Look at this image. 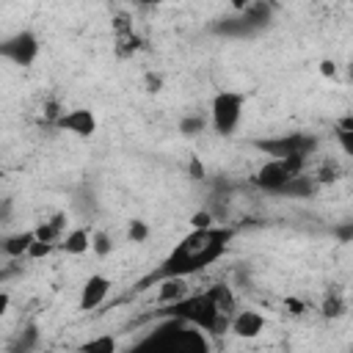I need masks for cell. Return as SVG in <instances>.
<instances>
[{
    "label": "cell",
    "mask_w": 353,
    "mask_h": 353,
    "mask_svg": "<svg viewBox=\"0 0 353 353\" xmlns=\"http://www.w3.org/2000/svg\"><path fill=\"white\" fill-rule=\"evenodd\" d=\"M232 237H234V229H232V226L190 229V232L168 251V256L160 262L157 276H160V279H165V276L190 279V276L201 273L204 268L215 265V262L226 254Z\"/></svg>",
    "instance_id": "1"
},
{
    "label": "cell",
    "mask_w": 353,
    "mask_h": 353,
    "mask_svg": "<svg viewBox=\"0 0 353 353\" xmlns=\"http://www.w3.org/2000/svg\"><path fill=\"white\" fill-rule=\"evenodd\" d=\"M138 353H212V347L201 328L171 317L138 347Z\"/></svg>",
    "instance_id": "2"
},
{
    "label": "cell",
    "mask_w": 353,
    "mask_h": 353,
    "mask_svg": "<svg viewBox=\"0 0 353 353\" xmlns=\"http://www.w3.org/2000/svg\"><path fill=\"white\" fill-rule=\"evenodd\" d=\"M171 317L174 320H182L188 325H196V328H201L204 334H212V336L229 334V325H232V320H226L215 309V303L210 301L207 290L190 292L185 301H179L176 306H171Z\"/></svg>",
    "instance_id": "3"
},
{
    "label": "cell",
    "mask_w": 353,
    "mask_h": 353,
    "mask_svg": "<svg viewBox=\"0 0 353 353\" xmlns=\"http://www.w3.org/2000/svg\"><path fill=\"white\" fill-rule=\"evenodd\" d=\"M303 168H306V160L303 157H290V160H276V157H268L251 176V182L265 190V193H281V190H290V185L303 176Z\"/></svg>",
    "instance_id": "4"
},
{
    "label": "cell",
    "mask_w": 353,
    "mask_h": 353,
    "mask_svg": "<svg viewBox=\"0 0 353 353\" xmlns=\"http://www.w3.org/2000/svg\"><path fill=\"white\" fill-rule=\"evenodd\" d=\"M243 110H245V94L243 91H218L210 99V127L229 138L237 132L240 121H243Z\"/></svg>",
    "instance_id": "5"
},
{
    "label": "cell",
    "mask_w": 353,
    "mask_h": 353,
    "mask_svg": "<svg viewBox=\"0 0 353 353\" xmlns=\"http://www.w3.org/2000/svg\"><path fill=\"white\" fill-rule=\"evenodd\" d=\"M55 127L61 132H69L74 138H91L97 130H99V119L91 108H72V110H63L61 119L55 121Z\"/></svg>",
    "instance_id": "6"
},
{
    "label": "cell",
    "mask_w": 353,
    "mask_h": 353,
    "mask_svg": "<svg viewBox=\"0 0 353 353\" xmlns=\"http://www.w3.org/2000/svg\"><path fill=\"white\" fill-rule=\"evenodd\" d=\"M113 281L105 273H88V279L80 287V298H77V309L80 312H94L97 306L105 303V298L110 295Z\"/></svg>",
    "instance_id": "7"
},
{
    "label": "cell",
    "mask_w": 353,
    "mask_h": 353,
    "mask_svg": "<svg viewBox=\"0 0 353 353\" xmlns=\"http://www.w3.org/2000/svg\"><path fill=\"white\" fill-rule=\"evenodd\" d=\"M265 328H268V317L259 309H240L232 317V325H229V331L237 339H256Z\"/></svg>",
    "instance_id": "8"
},
{
    "label": "cell",
    "mask_w": 353,
    "mask_h": 353,
    "mask_svg": "<svg viewBox=\"0 0 353 353\" xmlns=\"http://www.w3.org/2000/svg\"><path fill=\"white\" fill-rule=\"evenodd\" d=\"M66 226H69V212H66V210H58V212H52L47 221H39V223L33 226V232H36V240H44V243L61 245L63 234L69 232Z\"/></svg>",
    "instance_id": "9"
},
{
    "label": "cell",
    "mask_w": 353,
    "mask_h": 353,
    "mask_svg": "<svg viewBox=\"0 0 353 353\" xmlns=\"http://www.w3.org/2000/svg\"><path fill=\"white\" fill-rule=\"evenodd\" d=\"M91 243H94V229H88V226H74V229H69V232L63 234L58 251H63L66 256H83V254L91 251Z\"/></svg>",
    "instance_id": "10"
},
{
    "label": "cell",
    "mask_w": 353,
    "mask_h": 353,
    "mask_svg": "<svg viewBox=\"0 0 353 353\" xmlns=\"http://www.w3.org/2000/svg\"><path fill=\"white\" fill-rule=\"evenodd\" d=\"M188 295H190V284H188V279H182V276H165V279H160V284H157V301L165 303V306H176V303L185 301Z\"/></svg>",
    "instance_id": "11"
},
{
    "label": "cell",
    "mask_w": 353,
    "mask_h": 353,
    "mask_svg": "<svg viewBox=\"0 0 353 353\" xmlns=\"http://www.w3.org/2000/svg\"><path fill=\"white\" fill-rule=\"evenodd\" d=\"M3 52H6L8 58H14L17 63L28 66V63L39 55V41H36V36H33V33H19L14 41H8V44L3 47Z\"/></svg>",
    "instance_id": "12"
},
{
    "label": "cell",
    "mask_w": 353,
    "mask_h": 353,
    "mask_svg": "<svg viewBox=\"0 0 353 353\" xmlns=\"http://www.w3.org/2000/svg\"><path fill=\"white\" fill-rule=\"evenodd\" d=\"M207 295H210V301L215 303V309H218V312H221L226 320H232V317L240 312L237 298H234V290H232L229 284H223V281L210 284V287H207Z\"/></svg>",
    "instance_id": "13"
},
{
    "label": "cell",
    "mask_w": 353,
    "mask_h": 353,
    "mask_svg": "<svg viewBox=\"0 0 353 353\" xmlns=\"http://www.w3.org/2000/svg\"><path fill=\"white\" fill-rule=\"evenodd\" d=\"M33 243H36V232H33V229L6 234V237H3V254H6L8 259H22V256H28V251H30Z\"/></svg>",
    "instance_id": "14"
},
{
    "label": "cell",
    "mask_w": 353,
    "mask_h": 353,
    "mask_svg": "<svg viewBox=\"0 0 353 353\" xmlns=\"http://www.w3.org/2000/svg\"><path fill=\"white\" fill-rule=\"evenodd\" d=\"M77 350H80V353H119V339H116V334H110V331L94 334V336L83 339V342L77 345Z\"/></svg>",
    "instance_id": "15"
},
{
    "label": "cell",
    "mask_w": 353,
    "mask_h": 353,
    "mask_svg": "<svg viewBox=\"0 0 353 353\" xmlns=\"http://www.w3.org/2000/svg\"><path fill=\"white\" fill-rule=\"evenodd\" d=\"M347 312V301L342 298V292H328L323 301H320V314L328 317V320H336Z\"/></svg>",
    "instance_id": "16"
},
{
    "label": "cell",
    "mask_w": 353,
    "mask_h": 353,
    "mask_svg": "<svg viewBox=\"0 0 353 353\" xmlns=\"http://www.w3.org/2000/svg\"><path fill=\"white\" fill-rule=\"evenodd\" d=\"M188 223H190V229H212V226H218V221H215V215H212L210 210H196V212H190Z\"/></svg>",
    "instance_id": "17"
},
{
    "label": "cell",
    "mask_w": 353,
    "mask_h": 353,
    "mask_svg": "<svg viewBox=\"0 0 353 353\" xmlns=\"http://www.w3.org/2000/svg\"><path fill=\"white\" fill-rule=\"evenodd\" d=\"M91 251L97 254V256H108L110 251H113V240H110V234L108 232H94V243H91Z\"/></svg>",
    "instance_id": "18"
},
{
    "label": "cell",
    "mask_w": 353,
    "mask_h": 353,
    "mask_svg": "<svg viewBox=\"0 0 353 353\" xmlns=\"http://www.w3.org/2000/svg\"><path fill=\"white\" fill-rule=\"evenodd\" d=\"M52 251H58V245L44 243V240H36V243L30 245V251H28V259H30V262H39V259H47Z\"/></svg>",
    "instance_id": "19"
},
{
    "label": "cell",
    "mask_w": 353,
    "mask_h": 353,
    "mask_svg": "<svg viewBox=\"0 0 353 353\" xmlns=\"http://www.w3.org/2000/svg\"><path fill=\"white\" fill-rule=\"evenodd\" d=\"M204 127H207V121H204L201 116H188V119H182L179 132H182V135H199Z\"/></svg>",
    "instance_id": "20"
},
{
    "label": "cell",
    "mask_w": 353,
    "mask_h": 353,
    "mask_svg": "<svg viewBox=\"0 0 353 353\" xmlns=\"http://www.w3.org/2000/svg\"><path fill=\"white\" fill-rule=\"evenodd\" d=\"M127 237H130L132 243H143V240L149 237V226H146L141 218H135V221H130V226H127Z\"/></svg>",
    "instance_id": "21"
},
{
    "label": "cell",
    "mask_w": 353,
    "mask_h": 353,
    "mask_svg": "<svg viewBox=\"0 0 353 353\" xmlns=\"http://www.w3.org/2000/svg\"><path fill=\"white\" fill-rule=\"evenodd\" d=\"M334 138H336L339 149H342L347 157H353V132H347V130H342V127H334Z\"/></svg>",
    "instance_id": "22"
},
{
    "label": "cell",
    "mask_w": 353,
    "mask_h": 353,
    "mask_svg": "<svg viewBox=\"0 0 353 353\" xmlns=\"http://www.w3.org/2000/svg\"><path fill=\"white\" fill-rule=\"evenodd\" d=\"M317 72H320V77H325V80H334L336 77V61L334 58H323L320 63H317Z\"/></svg>",
    "instance_id": "23"
},
{
    "label": "cell",
    "mask_w": 353,
    "mask_h": 353,
    "mask_svg": "<svg viewBox=\"0 0 353 353\" xmlns=\"http://www.w3.org/2000/svg\"><path fill=\"white\" fill-rule=\"evenodd\" d=\"M188 171H190V176H193V179H204V174H207V171H204V163H201L196 154L190 157V165H188Z\"/></svg>",
    "instance_id": "24"
},
{
    "label": "cell",
    "mask_w": 353,
    "mask_h": 353,
    "mask_svg": "<svg viewBox=\"0 0 353 353\" xmlns=\"http://www.w3.org/2000/svg\"><path fill=\"white\" fill-rule=\"evenodd\" d=\"M284 306H287V312H290V314H303V309H306V303H303V301H298V298H287V301H284Z\"/></svg>",
    "instance_id": "25"
},
{
    "label": "cell",
    "mask_w": 353,
    "mask_h": 353,
    "mask_svg": "<svg viewBox=\"0 0 353 353\" xmlns=\"http://www.w3.org/2000/svg\"><path fill=\"white\" fill-rule=\"evenodd\" d=\"M160 85H163V77L160 74H146V91H160Z\"/></svg>",
    "instance_id": "26"
},
{
    "label": "cell",
    "mask_w": 353,
    "mask_h": 353,
    "mask_svg": "<svg viewBox=\"0 0 353 353\" xmlns=\"http://www.w3.org/2000/svg\"><path fill=\"white\" fill-rule=\"evenodd\" d=\"M8 306H11V292L3 290L0 292V314H8Z\"/></svg>",
    "instance_id": "27"
},
{
    "label": "cell",
    "mask_w": 353,
    "mask_h": 353,
    "mask_svg": "<svg viewBox=\"0 0 353 353\" xmlns=\"http://www.w3.org/2000/svg\"><path fill=\"white\" fill-rule=\"evenodd\" d=\"M336 127H342V130L353 132V116H345V119H339V121H336Z\"/></svg>",
    "instance_id": "28"
},
{
    "label": "cell",
    "mask_w": 353,
    "mask_h": 353,
    "mask_svg": "<svg viewBox=\"0 0 353 353\" xmlns=\"http://www.w3.org/2000/svg\"><path fill=\"white\" fill-rule=\"evenodd\" d=\"M36 353H50V350H36Z\"/></svg>",
    "instance_id": "29"
}]
</instances>
